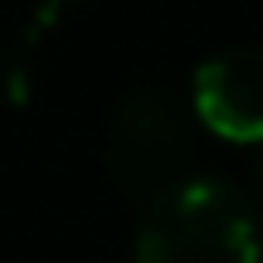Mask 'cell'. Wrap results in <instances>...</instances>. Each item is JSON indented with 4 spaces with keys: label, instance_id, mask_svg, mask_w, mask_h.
<instances>
[{
    "label": "cell",
    "instance_id": "6da1fadb",
    "mask_svg": "<svg viewBox=\"0 0 263 263\" xmlns=\"http://www.w3.org/2000/svg\"><path fill=\"white\" fill-rule=\"evenodd\" d=\"M137 263H263L258 215L244 190L215 176H176L151 190L137 224Z\"/></svg>",
    "mask_w": 263,
    "mask_h": 263
},
{
    "label": "cell",
    "instance_id": "7a4b0ae2",
    "mask_svg": "<svg viewBox=\"0 0 263 263\" xmlns=\"http://www.w3.org/2000/svg\"><path fill=\"white\" fill-rule=\"evenodd\" d=\"M190 151V122L180 112L176 98L141 88L127 93L112 107L107 122V166L112 176L132 190H161L166 180H176L171 171L185 161Z\"/></svg>",
    "mask_w": 263,
    "mask_h": 263
},
{
    "label": "cell",
    "instance_id": "3957f363",
    "mask_svg": "<svg viewBox=\"0 0 263 263\" xmlns=\"http://www.w3.org/2000/svg\"><path fill=\"white\" fill-rule=\"evenodd\" d=\"M200 127L239 146H263V49H224L205 59L190 83Z\"/></svg>",
    "mask_w": 263,
    "mask_h": 263
},
{
    "label": "cell",
    "instance_id": "277c9868",
    "mask_svg": "<svg viewBox=\"0 0 263 263\" xmlns=\"http://www.w3.org/2000/svg\"><path fill=\"white\" fill-rule=\"evenodd\" d=\"M78 5H83V0H44V5L34 10V20H29V29H25V44H39V39H44L54 25H64V15L78 10Z\"/></svg>",
    "mask_w": 263,
    "mask_h": 263
},
{
    "label": "cell",
    "instance_id": "5b68a950",
    "mask_svg": "<svg viewBox=\"0 0 263 263\" xmlns=\"http://www.w3.org/2000/svg\"><path fill=\"white\" fill-rule=\"evenodd\" d=\"M258 176H263V166H258Z\"/></svg>",
    "mask_w": 263,
    "mask_h": 263
}]
</instances>
